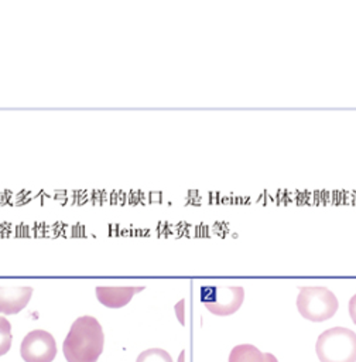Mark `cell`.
Segmentation results:
<instances>
[{"label":"cell","mask_w":356,"mask_h":362,"mask_svg":"<svg viewBox=\"0 0 356 362\" xmlns=\"http://www.w3.org/2000/svg\"><path fill=\"white\" fill-rule=\"evenodd\" d=\"M105 335L100 322L90 315L76 318L64 339V356L68 362H96L103 351Z\"/></svg>","instance_id":"obj_1"},{"label":"cell","mask_w":356,"mask_h":362,"mask_svg":"<svg viewBox=\"0 0 356 362\" xmlns=\"http://www.w3.org/2000/svg\"><path fill=\"white\" fill-rule=\"evenodd\" d=\"M321 362H356V334L345 327L325 329L316 339Z\"/></svg>","instance_id":"obj_2"},{"label":"cell","mask_w":356,"mask_h":362,"mask_svg":"<svg viewBox=\"0 0 356 362\" xmlns=\"http://www.w3.org/2000/svg\"><path fill=\"white\" fill-rule=\"evenodd\" d=\"M298 313L309 321L321 322L335 315L339 308L336 296L322 286L301 287L297 296Z\"/></svg>","instance_id":"obj_3"},{"label":"cell","mask_w":356,"mask_h":362,"mask_svg":"<svg viewBox=\"0 0 356 362\" xmlns=\"http://www.w3.org/2000/svg\"><path fill=\"white\" fill-rule=\"evenodd\" d=\"M244 300V288L240 286H202L201 301L215 315L236 313Z\"/></svg>","instance_id":"obj_4"},{"label":"cell","mask_w":356,"mask_h":362,"mask_svg":"<svg viewBox=\"0 0 356 362\" xmlns=\"http://www.w3.org/2000/svg\"><path fill=\"white\" fill-rule=\"evenodd\" d=\"M20 355L25 362H52L57 356V342L48 331H30L21 342Z\"/></svg>","instance_id":"obj_5"},{"label":"cell","mask_w":356,"mask_h":362,"mask_svg":"<svg viewBox=\"0 0 356 362\" xmlns=\"http://www.w3.org/2000/svg\"><path fill=\"white\" fill-rule=\"evenodd\" d=\"M32 296L31 287L20 286H0V313L3 314H17L30 301Z\"/></svg>","instance_id":"obj_6"},{"label":"cell","mask_w":356,"mask_h":362,"mask_svg":"<svg viewBox=\"0 0 356 362\" xmlns=\"http://www.w3.org/2000/svg\"><path fill=\"white\" fill-rule=\"evenodd\" d=\"M144 287L138 286V287H96V297L97 300L109 307V308H120L123 305H126L131 297L141 291Z\"/></svg>","instance_id":"obj_7"},{"label":"cell","mask_w":356,"mask_h":362,"mask_svg":"<svg viewBox=\"0 0 356 362\" xmlns=\"http://www.w3.org/2000/svg\"><path fill=\"white\" fill-rule=\"evenodd\" d=\"M229 362H278V361L273 354L261 352L254 345L240 344L230 351Z\"/></svg>","instance_id":"obj_8"},{"label":"cell","mask_w":356,"mask_h":362,"mask_svg":"<svg viewBox=\"0 0 356 362\" xmlns=\"http://www.w3.org/2000/svg\"><path fill=\"white\" fill-rule=\"evenodd\" d=\"M136 362H172V358L165 349L150 348L143 351Z\"/></svg>","instance_id":"obj_9"},{"label":"cell","mask_w":356,"mask_h":362,"mask_svg":"<svg viewBox=\"0 0 356 362\" xmlns=\"http://www.w3.org/2000/svg\"><path fill=\"white\" fill-rule=\"evenodd\" d=\"M11 324L7 318L0 317V356L7 354L11 346Z\"/></svg>","instance_id":"obj_10"},{"label":"cell","mask_w":356,"mask_h":362,"mask_svg":"<svg viewBox=\"0 0 356 362\" xmlns=\"http://www.w3.org/2000/svg\"><path fill=\"white\" fill-rule=\"evenodd\" d=\"M349 315L353 324H356V294H353L349 300Z\"/></svg>","instance_id":"obj_11"},{"label":"cell","mask_w":356,"mask_h":362,"mask_svg":"<svg viewBox=\"0 0 356 362\" xmlns=\"http://www.w3.org/2000/svg\"><path fill=\"white\" fill-rule=\"evenodd\" d=\"M184 304H185V300H181V301L175 305V313H177V317L179 318L181 324H184Z\"/></svg>","instance_id":"obj_12"}]
</instances>
